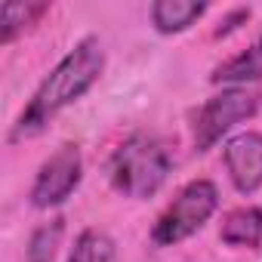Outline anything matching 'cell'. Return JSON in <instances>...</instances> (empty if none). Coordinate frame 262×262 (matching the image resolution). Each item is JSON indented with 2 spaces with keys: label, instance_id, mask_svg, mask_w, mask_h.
<instances>
[{
  "label": "cell",
  "instance_id": "cell-1",
  "mask_svg": "<svg viewBox=\"0 0 262 262\" xmlns=\"http://www.w3.org/2000/svg\"><path fill=\"white\" fill-rule=\"evenodd\" d=\"M105 68V47L99 37H83L80 43H74V50H68L59 65L40 80V86L34 90L31 102L22 108L19 120L13 123L10 142H22L37 136L40 129H47V123L65 111L68 105H74L102 74Z\"/></svg>",
  "mask_w": 262,
  "mask_h": 262
},
{
  "label": "cell",
  "instance_id": "cell-2",
  "mask_svg": "<svg viewBox=\"0 0 262 262\" xmlns=\"http://www.w3.org/2000/svg\"><path fill=\"white\" fill-rule=\"evenodd\" d=\"M170 170H173V158H170L167 145L151 133L126 136L108 161L111 185L133 201L151 198L167 182Z\"/></svg>",
  "mask_w": 262,
  "mask_h": 262
},
{
  "label": "cell",
  "instance_id": "cell-3",
  "mask_svg": "<svg viewBox=\"0 0 262 262\" xmlns=\"http://www.w3.org/2000/svg\"><path fill=\"white\" fill-rule=\"evenodd\" d=\"M219 207V191L210 179H194L188 182L170 204L167 210L158 216L155 228H151V244L155 247H176L185 237H191L194 231H201L210 216Z\"/></svg>",
  "mask_w": 262,
  "mask_h": 262
},
{
  "label": "cell",
  "instance_id": "cell-4",
  "mask_svg": "<svg viewBox=\"0 0 262 262\" xmlns=\"http://www.w3.org/2000/svg\"><path fill=\"white\" fill-rule=\"evenodd\" d=\"M259 108V99L256 93H250L247 86H228L216 96H210L201 111L194 114V148L198 151H207L213 148L231 126H237L241 120H250Z\"/></svg>",
  "mask_w": 262,
  "mask_h": 262
},
{
  "label": "cell",
  "instance_id": "cell-5",
  "mask_svg": "<svg viewBox=\"0 0 262 262\" xmlns=\"http://www.w3.org/2000/svg\"><path fill=\"white\" fill-rule=\"evenodd\" d=\"M80 176H83V161H80V148L65 142L59 145L37 170L34 176V185H31V204L37 210H50V207H59L65 204L74 188L80 185Z\"/></svg>",
  "mask_w": 262,
  "mask_h": 262
},
{
  "label": "cell",
  "instance_id": "cell-6",
  "mask_svg": "<svg viewBox=\"0 0 262 262\" xmlns=\"http://www.w3.org/2000/svg\"><path fill=\"white\" fill-rule=\"evenodd\" d=\"M225 170L241 194L262 188V133H241L225 142Z\"/></svg>",
  "mask_w": 262,
  "mask_h": 262
},
{
  "label": "cell",
  "instance_id": "cell-7",
  "mask_svg": "<svg viewBox=\"0 0 262 262\" xmlns=\"http://www.w3.org/2000/svg\"><path fill=\"white\" fill-rule=\"evenodd\" d=\"M204 13L207 4H198V0H158L151 7V22L161 34H179L191 28Z\"/></svg>",
  "mask_w": 262,
  "mask_h": 262
},
{
  "label": "cell",
  "instance_id": "cell-8",
  "mask_svg": "<svg viewBox=\"0 0 262 262\" xmlns=\"http://www.w3.org/2000/svg\"><path fill=\"white\" fill-rule=\"evenodd\" d=\"M219 237L228 247H259L262 244V210L259 207H237L222 219Z\"/></svg>",
  "mask_w": 262,
  "mask_h": 262
},
{
  "label": "cell",
  "instance_id": "cell-9",
  "mask_svg": "<svg viewBox=\"0 0 262 262\" xmlns=\"http://www.w3.org/2000/svg\"><path fill=\"white\" fill-rule=\"evenodd\" d=\"M262 77V34L234 59L222 62L213 71V83H250Z\"/></svg>",
  "mask_w": 262,
  "mask_h": 262
},
{
  "label": "cell",
  "instance_id": "cell-10",
  "mask_svg": "<svg viewBox=\"0 0 262 262\" xmlns=\"http://www.w3.org/2000/svg\"><path fill=\"white\" fill-rule=\"evenodd\" d=\"M111 259H114V244L99 228L80 231L71 253H68V262H111Z\"/></svg>",
  "mask_w": 262,
  "mask_h": 262
},
{
  "label": "cell",
  "instance_id": "cell-11",
  "mask_svg": "<svg viewBox=\"0 0 262 262\" xmlns=\"http://www.w3.org/2000/svg\"><path fill=\"white\" fill-rule=\"evenodd\" d=\"M62 231H65V219H50L43 225H37L28 237V247H25V256L28 262H50L56 256V247L62 241Z\"/></svg>",
  "mask_w": 262,
  "mask_h": 262
},
{
  "label": "cell",
  "instance_id": "cell-12",
  "mask_svg": "<svg viewBox=\"0 0 262 262\" xmlns=\"http://www.w3.org/2000/svg\"><path fill=\"white\" fill-rule=\"evenodd\" d=\"M50 10V4H4V43H13L19 31H25L28 25H34L43 13Z\"/></svg>",
  "mask_w": 262,
  "mask_h": 262
},
{
  "label": "cell",
  "instance_id": "cell-13",
  "mask_svg": "<svg viewBox=\"0 0 262 262\" xmlns=\"http://www.w3.org/2000/svg\"><path fill=\"white\" fill-rule=\"evenodd\" d=\"M247 19H250V10H234V13H231V16H228V19H225L219 28H216V37H225V34H231L234 28H241L237 22H247Z\"/></svg>",
  "mask_w": 262,
  "mask_h": 262
}]
</instances>
